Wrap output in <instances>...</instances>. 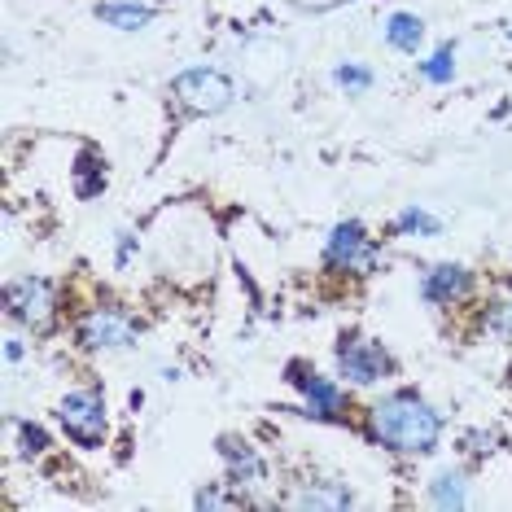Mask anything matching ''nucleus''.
<instances>
[{
	"mask_svg": "<svg viewBox=\"0 0 512 512\" xmlns=\"http://www.w3.org/2000/svg\"><path fill=\"white\" fill-rule=\"evenodd\" d=\"M368 434L394 456H429L442 442V412L421 394L394 390L368 407Z\"/></svg>",
	"mask_w": 512,
	"mask_h": 512,
	"instance_id": "1",
	"label": "nucleus"
},
{
	"mask_svg": "<svg viewBox=\"0 0 512 512\" xmlns=\"http://www.w3.org/2000/svg\"><path fill=\"white\" fill-rule=\"evenodd\" d=\"M171 97L189 114H219L237 101V88H232V79L224 71H215V66H189V71H180L171 79Z\"/></svg>",
	"mask_w": 512,
	"mask_h": 512,
	"instance_id": "2",
	"label": "nucleus"
},
{
	"mask_svg": "<svg viewBox=\"0 0 512 512\" xmlns=\"http://www.w3.org/2000/svg\"><path fill=\"white\" fill-rule=\"evenodd\" d=\"M390 372H394V359H390V351L381 342L359 337V333L337 342V377H342L346 386H359V390L381 386Z\"/></svg>",
	"mask_w": 512,
	"mask_h": 512,
	"instance_id": "3",
	"label": "nucleus"
},
{
	"mask_svg": "<svg viewBox=\"0 0 512 512\" xmlns=\"http://www.w3.org/2000/svg\"><path fill=\"white\" fill-rule=\"evenodd\" d=\"M57 307H62V302H57V285L44 281V276H22V281H9V289H5L9 320L31 333L49 329L57 320Z\"/></svg>",
	"mask_w": 512,
	"mask_h": 512,
	"instance_id": "4",
	"label": "nucleus"
},
{
	"mask_svg": "<svg viewBox=\"0 0 512 512\" xmlns=\"http://www.w3.org/2000/svg\"><path fill=\"white\" fill-rule=\"evenodd\" d=\"M136 333H141V324L127 316L123 307H88L84 316L75 320V342L84 346V351H123V346L136 342Z\"/></svg>",
	"mask_w": 512,
	"mask_h": 512,
	"instance_id": "5",
	"label": "nucleus"
},
{
	"mask_svg": "<svg viewBox=\"0 0 512 512\" xmlns=\"http://www.w3.org/2000/svg\"><path fill=\"white\" fill-rule=\"evenodd\" d=\"M324 267L329 272H346V276H372V267H377V241L368 237L364 224L346 219L324 241Z\"/></svg>",
	"mask_w": 512,
	"mask_h": 512,
	"instance_id": "6",
	"label": "nucleus"
},
{
	"mask_svg": "<svg viewBox=\"0 0 512 512\" xmlns=\"http://www.w3.org/2000/svg\"><path fill=\"white\" fill-rule=\"evenodd\" d=\"M57 416H62L66 434H71L79 447H101V438H106V429H110L106 399H101V390H92V386H79V390L66 394V399L57 403Z\"/></svg>",
	"mask_w": 512,
	"mask_h": 512,
	"instance_id": "7",
	"label": "nucleus"
},
{
	"mask_svg": "<svg viewBox=\"0 0 512 512\" xmlns=\"http://www.w3.org/2000/svg\"><path fill=\"white\" fill-rule=\"evenodd\" d=\"M289 386L302 390L307 416H316V421H337V416H342V386H337L333 377H320L316 368L289 364Z\"/></svg>",
	"mask_w": 512,
	"mask_h": 512,
	"instance_id": "8",
	"label": "nucleus"
},
{
	"mask_svg": "<svg viewBox=\"0 0 512 512\" xmlns=\"http://www.w3.org/2000/svg\"><path fill=\"white\" fill-rule=\"evenodd\" d=\"M421 298L429 307H460L473 298V272L460 263H434L421 276Z\"/></svg>",
	"mask_w": 512,
	"mask_h": 512,
	"instance_id": "9",
	"label": "nucleus"
},
{
	"mask_svg": "<svg viewBox=\"0 0 512 512\" xmlns=\"http://www.w3.org/2000/svg\"><path fill=\"white\" fill-rule=\"evenodd\" d=\"M219 456L228 464V486H237V491H254V486L267 482V460L250 447V442L224 438L219 442Z\"/></svg>",
	"mask_w": 512,
	"mask_h": 512,
	"instance_id": "10",
	"label": "nucleus"
},
{
	"mask_svg": "<svg viewBox=\"0 0 512 512\" xmlns=\"http://www.w3.org/2000/svg\"><path fill=\"white\" fill-rule=\"evenodd\" d=\"M97 18L114 31H141L154 22V5H145V0H101Z\"/></svg>",
	"mask_w": 512,
	"mask_h": 512,
	"instance_id": "11",
	"label": "nucleus"
},
{
	"mask_svg": "<svg viewBox=\"0 0 512 512\" xmlns=\"http://www.w3.org/2000/svg\"><path fill=\"white\" fill-rule=\"evenodd\" d=\"M429 504L434 508H469V477L460 469H438L429 477Z\"/></svg>",
	"mask_w": 512,
	"mask_h": 512,
	"instance_id": "12",
	"label": "nucleus"
},
{
	"mask_svg": "<svg viewBox=\"0 0 512 512\" xmlns=\"http://www.w3.org/2000/svg\"><path fill=\"white\" fill-rule=\"evenodd\" d=\"M386 44L394 53H416L425 44V18L407 14V9H399V14L386 18Z\"/></svg>",
	"mask_w": 512,
	"mask_h": 512,
	"instance_id": "13",
	"label": "nucleus"
},
{
	"mask_svg": "<svg viewBox=\"0 0 512 512\" xmlns=\"http://www.w3.org/2000/svg\"><path fill=\"white\" fill-rule=\"evenodd\" d=\"M75 193L84 197V202L106 193V158L92 154V149H84V154L75 158Z\"/></svg>",
	"mask_w": 512,
	"mask_h": 512,
	"instance_id": "14",
	"label": "nucleus"
},
{
	"mask_svg": "<svg viewBox=\"0 0 512 512\" xmlns=\"http://www.w3.org/2000/svg\"><path fill=\"white\" fill-rule=\"evenodd\" d=\"M394 232H399V237H438L442 219L429 215L425 206H403V211L394 215Z\"/></svg>",
	"mask_w": 512,
	"mask_h": 512,
	"instance_id": "15",
	"label": "nucleus"
},
{
	"mask_svg": "<svg viewBox=\"0 0 512 512\" xmlns=\"http://www.w3.org/2000/svg\"><path fill=\"white\" fill-rule=\"evenodd\" d=\"M294 508H346L351 504V491L346 486H333V482H316V486H307L302 495L289 499Z\"/></svg>",
	"mask_w": 512,
	"mask_h": 512,
	"instance_id": "16",
	"label": "nucleus"
},
{
	"mask_svg": "<svg viewBox=\"0 0 512 512\" xmlns=\"http://www.w3.org/2000/svg\"><path fill=\"white\" fill-rule=\"evenodd\" d=\"M421 79L425 84H451L456 79V49L451 44H442V49H434L421 62Z\"/></svg>",
	"mask_w": 512,
	"mask_h": 512,
	"instance_id": "17",
	"label": "nucleus"
},
{
	"mask_svg": "<svg viewBox=\"0 0 512 512\" xmlns=\"http://www.w3.org/2000/svg\"><path fill=\"white\" fill-rule=\"evenodd\" d=\"M333 84L346 88V92H368L372 88V71H368V66L346 62V66H337V71H333Z\"/></svg>",
	"mask_w": 512,
	"mask_h": 512,
	"instance_id": "18",
	"label": "nucleus"
},
{
	"mask_svg": "<svg viewBox=\"0 0 512 512\" xmlns=\"http://www.w3.org/2000/svg\"><path fill=\"white\" fill-rule=\"evenodd\" d=\"M18 442H22V456H44V451H49V434L31 421L18 425Z\"/></svg>",
	"mask_w": 512,
	"mask_h": 512,
	"instance_id": "19",
	"label": "nucleus"
},
{
	"mask_svg": "<svg viewBox=\"0 0 512 512\" xmlns=\"http://www.w3.org/2000/svg\"><path fill=\"white\" fill-rule=\"evenodd\" d=\"M197 508H241V504H250L246 495H224V491H215V486H206V491H197V499H193Z\"/></svg>",
	"mask_w": 512,
	"mask_h": 512,
	"instance_id": "20",
	"label": "nucleus"
},
{
	"mask_svg": "<svg viewBox=\"0 0 512 512\" xmlns=\"http://www.w3.org/2000/svg\"><path fill=\"white\" fill-rule=\"evenodd\" d=\"M486 329L491 333H512V302H495V307L486 311Z\"/></svg>",
	"mask_w": 512,
	"mask_h": 512,
	"instance_id": "21",
	"label": "nucleus"
},
{
	"mask_svg": "<svg viewBox=\"0 0 512 512\" xmlns=\"http://www.w3.org/2000/svg\"><path fill=\"white\" fill-rule=\"evenodd\" d=\"M22 355H27V346H22L18 337H9V342H5V359H9V364H18Z\"/></svg>",
	"mask_w": 512,
	"mask_h": 512,
	"instance_id": "22",
	"label": "nucleus"
},
{
	"mask_svg": "<svg viewBox=\"0 0 512 512\" xmlns=\"http://www.w3.org/2000/svg\"><path fill=\"white\" fill-rule=\"evenodd\" d=\"M132 259V232H123V241H119V263Z\"/></svg>",
	"mask_w": 512,
	"mask_h": 512,
	"instance_id": "23",
	"label": "nucleus"
}]
</instances>
